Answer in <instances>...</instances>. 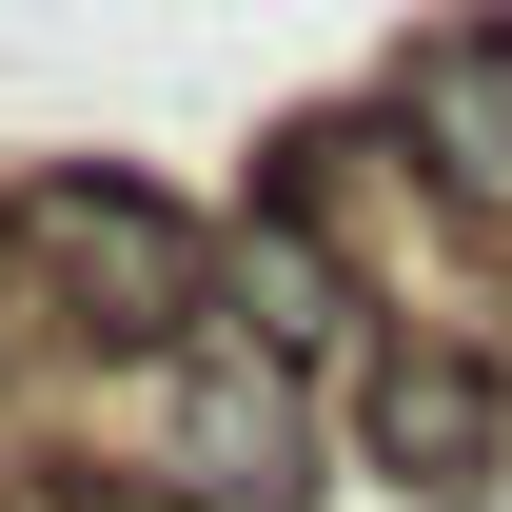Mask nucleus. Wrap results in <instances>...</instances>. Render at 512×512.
Returning <instances> with one entry per match:
<instances>
[{
    "instance_id": "f257e3e1",
    "label": "nucleus",
    "mask_w": 512,
    "mask_h": 512,
    "mask_svg": "<svg viewBox=\"0 0 512 512\" xmlns=\"http://www.w3.org/2000/svg\"><path fill=\"white\" fill-rule=\"evenodd\" d=\"M79 434L158 512H316V375L256 355L237 316H197L178 355H119V375H40V453Z\"/></svg>"
},
{
    "instance_id": "f03ea898",
    "label": "nucleus",
    "mask_w": 512,
    "mask_h": 512,
    "mask_svg": "<svg viewBox=\"0 0 512 512\" xmlns=\"http://www.w3.org/2000/svg\"><path fill=\"white\" fill-rule=\"evenodd\" d=\"M217 316V256H197L178 197L138 178H0V355L20 375H119V355H178Z\"/></svg>"
},
{
    "instance_id": "7ed1b4c3",
    "label": "nucleus",
    "mask_w": 512,
    "mask_h": 512,
    "mask_svg": "<svg viewBox=\"0 0 512 512\" xmlns=\"http://www.w3.org/2000/svg\"><path fill=\"white\" fill-rule=\"evenodd\" d=\"M217 316L256 335V355H296V375H375L394 355V316H375V276L296 217V197H256L237 217V256H217Z\"/></svg>"
},
{
    "instance_id": "20e7f679",
    "label": "nucleus",
    "mask_w": 512,
    "mask_h": 512,
    "mask_svg": "<svg viewBox=\"0 0 512 512\" xmlns=\"http://www.w3.org/2000/svg\"><path fill=\"white\" fill-rule=\"evenodd\" d=\"M355 453H375L394 493H493V453H512V375H493V355L394 335L375 375H355Z\"/></svg>"
}]
</instances>
